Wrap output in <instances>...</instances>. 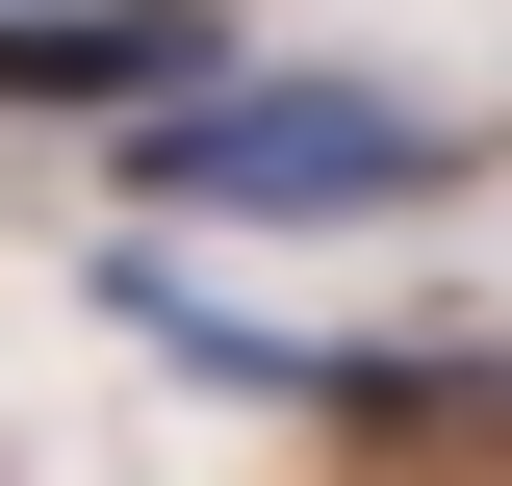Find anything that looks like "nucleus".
<instances>
[{
    "label": "nucleus",
    "instance_id": "obj_1",
    "mask_svg": "<svg viewBox=\"0 0 512 486\" xmlns=\"http://www.w3.org/2000/svg\"><path fill=\"white\" fill-rule=\"evenodd\" d=\"M128 180L231 205V231H359V205H436L461 180V128L384 103V77H180V103L128 128Z\"/></svg>",
    "mask_w": 512,
    "mask_h": 486
},
{
    "label": "nucleus",
    "instance_id": "obj_2",
    "mask_svg": "<svg viewBox=\"0 0 512 486\" xmlns=\"http://www.w3.org/2000/svg\"><path fill=\"white\" fill-rule=\"evenodd\" d=\"M205 77V0H26V26H0V103H180Z\"/></svg>",
    "mask_w": 512,
    "mask_h": 486
}]
</instances>
